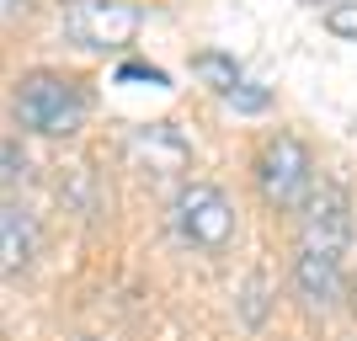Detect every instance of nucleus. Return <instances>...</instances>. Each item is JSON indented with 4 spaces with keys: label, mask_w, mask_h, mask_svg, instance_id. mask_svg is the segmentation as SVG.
Here are the masks:
<instances>
[{
    "label": "nucleus",
    "mask_w": 357,
    "mask_h": 341,
    "mask_svg": "<svg viewBox=\"0 0 357 341\" xmlns=\"http://www.w3.org/2000/svg\"><path fill=\"white\" fill-rule=\"evenodd\" d=\"M11 107H16V123L27 134H43V139H70L86 123V91L75 86L70 75H54V70L22 75Z\"/></svg>",
    "instance_id": "1"
},
{
    "label": "nucleus",
    "mask_w": 357,
    "mask_h": 341,
    "mask_svg": "<svg viewBox=\"0 0 357 341\" xmlns=\"http://www.w3.org/2000/svg\"><path fill=\"white\" fill-rule=\"evenodd\" d=\"M251 176H256V192L261 203L278 208V213H298L314 192V155L304 139L294 134H272L267 144L256 149L251 160Z\"/></svg>",
    "instance_id": "2"
},
{
    "label": "nucleus",
    "mask_w": 357,
    "mask_h": 341,
    "mask_svg": "<svg viewBox=\"0 0 357 341\" xmlns=\"http://www.w3.org/2000/svg\"><path fill=\"white\" fill-rule=\"evenodd\" d=\"M171 229H176L181 245L219 256L235 240V203L213 181H181L176 197H171Z\"/></svg>",
    "instance_id": "3"
},
{
    "label": "nucleus",
    "mask_w": 357,
    "mask_h": 341,
    "mask_svg": "<svg viewBox=\"0 0 357 341\" xmlns=\"http://www.w3.org/2000/svg\"><path fill=\"white\" fill-rule=\"evenodd\" d=\"M139 27H144V11L134 0H64L59 11V32L75 48H91V54L134 43Z\"/></svg>",
    "instance_id": "4"
},
{
    "label": "nucleus",
    "mask_w": 357,
    "mask_h": 341,
    "mask_svg": "<svg viewBox=\"0 0 357 341\" xmlns=\"http://www.w3.org/2000/svg\"><path fill=\"white\" fill-rule=\"evenodd\" d=\"M298 245L347 262V251H352V197H347V187L314 181L310 203L298 208Z\"/></svg>",
    "instance_id": "5"
},
{
    "label": "nucleus",
    "mask_w": 357,
    "mask_h": 341,
    "mask_svg": "<svg viewBox=\"0 0 357 341\" xmlns=\"http://www.w3.org/2000/svg\"><path fill=\"white\" fill-rule=\"evenodd\" d=\"M294 294L310 304V310H336L347 298V272L336 256L326 251H310V245H298L294 251Z\"/></svg>",
    "instance_id": "6"
},
{
    "label": "nucleus",
    "mask_w": 357,
    "mask_h": 341,
    "mask_svg": "<svg viewBox=\"0 0 357 341\" xmlns=\"http://www.w3.org/2000/svg\"><path fill=\"white\" fill-rule=\"evenodd\" d=\"M32 219L22 203H6L0 208V272L6 278H22V272L32 267Z\"/></svg>",
    "instance_id": "7"
},
{
    "label": "nucleus",
    "mask_w": 357,
    "mask_h": 341,
    "mask_svg": "<svg viewBox=\"0 0 357 341\" xmlns=\"http://www.w3.org/2000/svg\"><path fill=\"white\" fill-rule=\"evenodd\" d=\"M192 75L213 91V96H224V102H229V96L245 86V70H240L229 54H219V48H203V54H192Z\"/></svg>",
    "instance_id": "8"
},
{
    "label": "nucleus",
    "mask_w": 357,
    "mask_h": 341,
    "mask_svg": "<svg viewBox=\"0 0 357 341\" xmlns=\"http://www.w3.org/2000/svg\"><path fill=\"white\" fill-rule=\"evenodd\" d=\"M326 27L336 32V38H352L357 43V0H336V6L326 11Z\"/></svg>",
    "instance_id": "9"
},
{
    "label": "nucleus",
    "mask_w": 357,
    "mask_h": 341,
    "mask_svg": "<svg viewBox=\"0 0 357 341\" xmlns=\"http://www.w3.org/2000/svg\"><path fill=\"white\" fill-rule=\"evenodd\" d=\"M27 176V160L16 155V139H6V192H16V181Z\"/></svg>",
    "instance_id": "10"
},
{
    "label": "nucleus",
    "mask_w": 357,
    "mask_h": 341,
    "mask_svg": "<svg viewBox=\"0 0 357 341\" xmlns=\"http://www.w3.org/2000/svg\"><path fill=\"white\" fill-rule=\"evenodd\" d=\"M118 80H149V86H165V70H149V64H123Z\"/></svg>",
    "instance_id": "11"
},
{
    "label": "nucleus",
    "mask_w": 357,
    "mask_h": 341,
    "mask_svg": "<svg viewBox=\"0 0 357 341\" xmlns=\"http://www.w3.org/2000/svg\"><path fill=\"white\" fill-rule=\"evenodd\" d=\"M80 341H91V336H80Z\"/></svg>",
    "instance_id": "12"
},
{
    "label": "nucleus",
    "mask_w": 357,
    "mask_h": 341,
    "mask_svg": "<svg viewBox=\"0 0 357 341\" xmlns=\"http://www.w3.org/2000/svg\"><path fill=\"white\" fill-rule=\"evenodd\" d=\"M314 6H320V0H314Z\"/></svg>",
    "instance_id": "13"
}]
</instances>
